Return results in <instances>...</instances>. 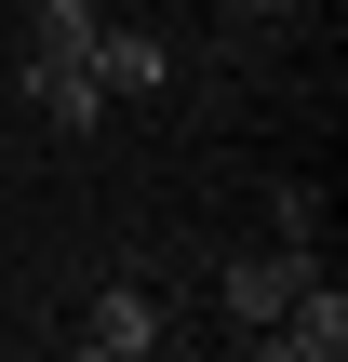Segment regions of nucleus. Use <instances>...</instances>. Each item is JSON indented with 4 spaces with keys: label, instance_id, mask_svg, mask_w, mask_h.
<instances>
[{
    "label": "nucleus",
    "instance_id": "nucleus-3",
    "mask_svg": "<svg viewBox=\"0 0 348 362\" xmlns=\"http://www.w3.org/2000/svg\"><path fill=\"white\" fill-rule=\"evenodd\" d=\"M268 349H282V362H335V349H348V296H335V282H308V296L268 322Z\"/></svg>",
    "mask_w": 348,
    "mask_h": 362
},
{
    "label": "nucleus",
    "instance_id": "nucleus-5",
    "mask_svg": "<svg viewBox=\"0 0 348 362\" xmlns=\"http://www.w3.org/2000/svg\"><path fill=\"white\" fill-rule=\"evenodd\" d=\"M80 349H94V362H134V349H161V309H148V296H94Z\"/></svg>",
    "mask_w": 348,
    "mask_h": 362
},
{
    "label": "nucleus",
    "instance_id": "nucleus-2",
    "mask_svg": "<svg viewBox=\"0 0 348 362\" xmlns=\"http://www.w3.org/2000/svg\"><path fill=\"white\" fill-rule=\"evenodd\" d=\"M308 282H322V255H308V242L282 228V255H241V269H228V322H255V336H268V322H282V309H295Z\"/></svg>",
    "mask_w": 348,
    "mask_h": 362
},
{
    "label": "nucleus",
    "instance_id": "nucleus-4",
    "mask_svg": "<svg viewBox=\"0 0 348 362\" xmlns=\"http://www.w3.org/2000/svg\"><path fill=\"white\" fill-rule=\"evenodd\" d=\"M94 81H107V94H161V81H174V54H161L148 27H94Z\"/></svg>",
    "mask_w": 348,
    "mask_h": 362
},
{
    "label": "nucleus",
    "instance_id": "nucleus-6",
    "mask_svg": "<svg viewBox=\"0 0 348 362\" xmlns=\"http://www.w3.org/2000/svg\"><path fill=\"white\" fill-rule=\"evenodd\" d=\"M241 13H268V0H241Z\"/></svg>",
    "mask_w": 348,
    "mask_h": 362
},
{
    "label": "nucleus",
    "instance_id": "nucleus-1",
    "mask_svg": "<svg viewBox=\"0 0 348 362\" xmlns=\"http://www.w3.org/2000/svg\"><path fill=\"white\" fill-rule=\"evenodd\" d=\"M27 107H40L54 134H94V121H107V81H94V40H80V54L27 40Z\"/></svg>",
    "mask_w": 348,
    "mask_h": 362
}]
</instances>
